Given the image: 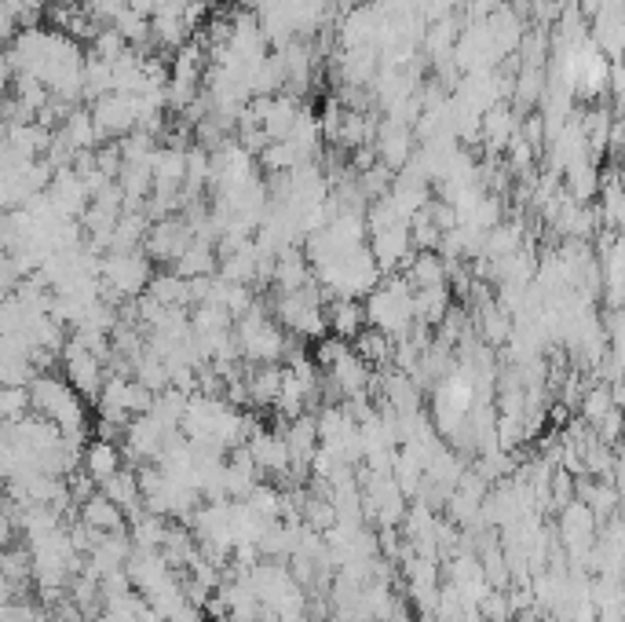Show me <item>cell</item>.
<instances>
[{
    "label": "cell",
    "instance_id": "1",
    "mask_svg": "<svg viewBox=\"0 0 625 622\" xmlns=\"http://www.w3.org/2000/svg\"><path fill=\"white\" fill-rule=\"evenodd\" d=\"M33 396V410L44 414L48 421H55L63 436L77 447H88V432H85V396L77 392L70 381L55 374H37L30 385Z\"/></svg>",
    "mask_w": 625,
    "mask_h": 622
},
{
    "label": "cell",
    "instance_id": "2",
    "mask_svg": "<svg viewBox=\"0 0 625 622\" xmlns=\"http://www.w3.org/2000/svg\"><path fill=\"white\" fill-rule=\"evenodd\" d=\"M414 286H410V279H388L381 282L377 290L366 297V319H370L373 330L388 333L392 341H403V337H410V330H414Z\"/></svg>",
    "mask_w": 625,
    "mask_h": 622
},
{
    "label": "cell",
    "instance_id": "3",
    "mask_svg": "<svg viewBox=\"0 0 625 622\" xmlns=\"http://www.w3.org/2000/svg\"><path fill=\"white\" fill-rule=\"evenodd\" d=\"M234 330H238V344H242V359L256 366H267V363H278L282 355L293 352V344H289V333L282 330V322L267 319L260 304H256L245 319L234 322Z\"/></svg>",
    "mask_w": 625,
    "mask_h": 622
},
{
    "label": "cell",
    "instance_id": "4",
    "mask_svg": "<svg viewBox=\"0 0 625 622\" xmlns=\"http://www.w3.org/2000/svg\"><path fill=\"white\" fill-rule=\"evenodd\" d=\"M275 311H278L282 330L293 333V337H315V341H322V333L329 330L326 304H322V293H318L315 286L297 290V293H278Z\"/></svg>",
    "mask_w": 625,
    "mask_h": 622
},
{
    "label": "cell",
    "instance_id": "5",
    "mask_svg": "<svg viewBox=\"0 0 625 622\" xmlns=\"http://www.w3.org/2000/svg\"><path fill=\"white\" fill-rule=\"evenodd\" d=\"M63 366H66V381L81 392L85 399H99V392H103V385H106V363L99 359L92 348H88L81 337H70L66 341V348H63Z\"/></svg>",
    "mask_w": 625,
    "mask_h": 622
},
{
    "label": "cell",
    "instance_id": "6",
    "mask_svg": "<svg viewBox=\"0 0 625 622\" xmlns=\"http://www.w3.org/2000/svg\"><path fill=\"white\" fill-rule=\"evenodd\" d=\"M326 322H329V333L340 337V341H355L370 319H366V308L359 301H351V297H329L326 301Z\"/></svg>",
    "mask_w": 625,
    "mask_h": 622
},
{
    "label": "cell",
    "instance_id": "7",
    "mask_svg": "<svg viewBox=\"0 0 625 622\" xmlns=\"http://www.w3.org/2000/svg\"><path fill=\"white\" fill-rule=\"evenodd\" d=\"M81 520H85L88 527L103 531V535H117V531H128L125 509H121L117 502H110V498H106L103 491H96L85 505H81Z\"/></svg>",
    "mask_w": 625,
    "mask_h": 622
},
{
    "label": "cell",
    "instance_id": "8",
    "mask_svg": "<svg viewBox=\"0 0 625 622\" xmlns=\"http://www.w3.org/2000/svg\"><path fill=\"white\" fill-rule=\"evenodd\" d=\"M121 458H125V451H121L114 440H103V436H96V440L85 447V472L99 483V487H103L110 476H117V472L125 469V465H121Z\"/></svg>",
    "mask_w": 625,
    "mask_h": 622
},
{
    "label": "cell",
    "instance_id": "9",
    "mask_svg": "<svg viewBox=\"0 0 625 622\" xmlns=\"http://www.w3.org/2000/svg\"><path fill=\"white\" fill-rule=\"evenodd\" d=\"M245 385H249V403L256 407H275L278 396H282V385H286V370H278L275 363L256 366L245 374Z\"/></svg>",
    "mask_w": 625,
    "mask_h": 622
},
{
    "label": "cell",
    "instance_id": "10",
    "mask_svg": "<svg viewBox=\"0 0 625 622\" xmlns=\"http://www.w3.org/2000/svg\"><path fill=\"white\" fill-rule=\"evenodd\" d=\"M99 491L110 498V502H117L121 509L128 513H136V509H143V491H139V472L132 469H121L117 476H110V480L99 487Z\"/></svg>",
    "mask_w": 625,
    "mask_h": 622
},
{
    "label": "cell",
    "instance_id": "11",
    "mask_svg": "<svg viewBox=\"0 0 625 622\" xmlns=\"http://www.w3.org/2000/svg\"><path fill=\"white\" fill-rule=\"evenodd\" d=\"M414 315H417V326H443V319L450 315V293H446V286L417 290Z\"/></svg>",
    "mask_w": 625,
    "mask_h": 622
},
{
    "label": "cell",
    "instance_id": "12",
    "mask_svg": "<svg viewBox=\"0 0 625 622\" xmlns=\"http://www.w3.org/2000/svg\"><path fill=\"white\" fill-rule=\"evenodd\" d=\"M147 293L154 301L165 304V308H191L194 304L191 279H183V275H158V279H150Z\"/></svg>",
    "mask_w": 625,
    "mask_h": 622
},
{
    "label": "cell",
    "instance_id": "13",
    "mask_svg": "<svg viewBox=\"0 0 625 622\" xmlns=\"http://www.w3.org/2000/svg\"><path fill=\"white\" fill-rule=\"evenodd\" d=\"M406 279L414 290H432V286H446V264L439 253H421V257L410 260L406 268Z\"/></svg>",
    "mask_w": 625,
    "mask_h": 622
},
{
    "label": "cell",
    "instance_id": "14",
    "mask_svg": "<svg viewBox=\"0 0 625 622\" xmlns=\"http://www.w3.org/2000/svg\"><path fill=\"white\" fill-rule=\"evenodd\" d=\"M355 352L366 359L370 366H388L395 363V341L388 337V333L373 330V326H366V330L355 337Z\"/></svg>",
    "mask_w": 625,
    "mask_h": 622
},
{
    "label": "cell",
    "instance_id": "15",
    "mask_svg": "<svg viewBox=\"0 0 625 622\" xmlns=\"http://www.w3.org/2000/svg\"><path fill=\"white\" fill-rule=\"evenodd\" d=\"M483 333H487L490 341H501L505 333H509V322H505V315H501V308H483Z\"/></svg>",
    "mask_w": 625,
    "mask_h": 622
}]
</instances>
